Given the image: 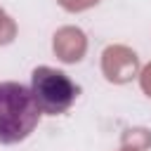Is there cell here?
<instances>
[{"label":"cell","mask_w":151,"mask_h":151,"mask_svg":"<svg viewBox=\"0 0 151 151\" xmlns=\"http://www.w3.org/2000/svg\"><path fill=\"white\" fill-rule=\"evenodd\" d=\"M40 109L31 94V87L14 83V80H0V144H19L40 123Z\"/></svg>","instance_id":"6da1fadb"},{"label":"cell","mask_w":151,"mask_h":151,"mask_svg":"<svg viewBox=\"0 0 151 151\" xmlns=\"http://www.w3.org/2000/svg\"><path fill=\"white\" fill-rule=\"evenodd\" d=\"M28 87H31V94H33L40 113H47V116L66 113L80 92L78 85L61 68H52V66L33 68Z\"/></svg>","instance_id":"7a4b0ae2"}]
</instances>
